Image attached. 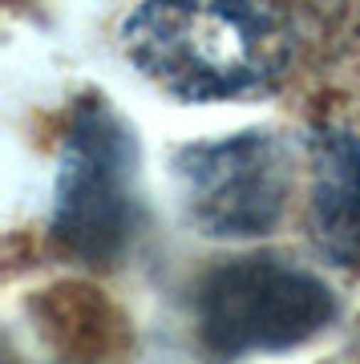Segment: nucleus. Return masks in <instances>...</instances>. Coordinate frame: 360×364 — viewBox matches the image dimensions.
Returning <instances> with one entry per match:
<instances>
[{"label": "nucleus", "instance_id": "1", "mask_svg": "<svg viewBox=\"0 0 360 364\" xmlns=\"http://www.w3.org/2000/svg\"><path fill=\"white\" fill-rule=\"evenodd\" d=\"M122 37L129 61L182 102L255 90L287 57L280 25L255 0H142Z\"/></svg>", "mask_w": 360, "mask_h": 364}, {"label": "nucleus", "instance_id": "2", "mask_svg": "<svg viewBox=\"0 0 360 364\" xmlns=\"http://www.w3.org/2000/svg\"><path fill=\"white\" fill-rule=\"evenodd\" d=\"M134 134L105 105V97H85L73 109L65 134L53 235L73 259L105 267L134 239L138 191H134Z\"/></svg>", "mask_w": 360, "mask_h": 364}, {"label": "nucleus", "instance_id": "3", "mask_svg": "<svg viewBox=\"0 0 360 364\" xmlns=\"http://www.w3.org/2000/svg\"><path fill=\"white\" fill-rule=\"evenodd\" d=\"M203 344L219 356L283 352L336 320L332 287L304 267L263 255L231 259L198 284L194 296Z\"/></svg>", "mask_w": 360, "mask_h": 364}, {"label": "nucleus", "instance_id": "4", "mask_svg": "<svg viewBox=\"0 0 360 364\" xmlns=\"http://www.w3.org/2000/svg\"><path fill=\"white\" fill-rule=\"evenodd\" d=\"M174 178L186 219L215 239H255L283 219L292 195V150L271 130H243L179 150Z\"/></svg>", "mask_w": 360, "mask_h": 364}, {"label": "nucleus", "instance_id": "5", "mask_svg": "<svg viewBox=\"0 0 360 364\" xmlns=\"http://www.w3.org/2000/svg\"><path fill=\"white\" fill-rule=\"evenodd\" d=\"M312 154V235L332 263L360 267V142L344 130H320Z\"/></svg>", "mask_w": 360, "mask_h": 364}]
</instances>
